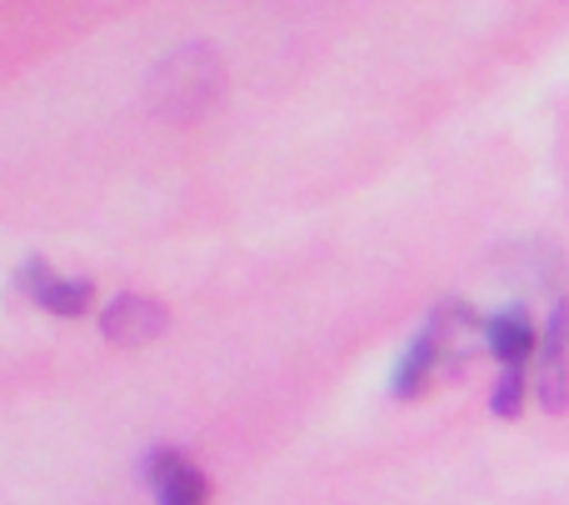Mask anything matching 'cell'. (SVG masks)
<instances>
[{
    "label": "cell",
    "instance_id": "1",
    "mask_svg": "<svg viewBox=\"0 0 569 505\" xmlns=\"http://www.w3.org/2000/svg\"><path fill=\"white\" fill-rule=\"evenodd\" d=\"M156 106L166 116H206V106L220 96V60L206 46H186L180 56H170L166 66H156Z\"/></svg>",
    "mask_w": 569,
    "mask_h": 505
},
{
    "label": "cell",
    "instance_id": "2",
    "mask_svg": "<svg viewBox=\"0 0 569 505\" xmlns=\"http://www.w3.org/2000/svg\"><path fill=\"white\" fill-rule=\"evenodd\" d=\"M535 396L545 410L569 406V296H555L550 320L540 330V356H535Z\"/></svg>",
    "mask_w": 569,
    "mask_h": 505
},
{
    "label": "cell",
    "instance_id": "3",
    "mask_svg": "<svg viewBox=\"0 0 569 505\" xmlns=\"http://www.w3.org/2000/svg\"><path fill=\"white\" fill-rule=\"evenodd\" d=\"M485 350L500 360V370H530L540 356V330H535L530 310L505 306L495 316H485Z\"/></svg>",
    "mask_w": 569,
    "mask_h": 505
},
{
    "label": "cell",
    "instance_id": "4",
    "mask_svg": "<svg viewBox=\"0 0 569 505\" xmlns=\"http://www.w3.org/2000/svg\"><path fill=\"white\" fill-rule=\"evenodd\" d=\"M20 290H26V296L36 300L40 310H50V316H60V320L86 316L90 300H96L90 280L56 276V270L46 266V260H26V266H20Z\"/></svg>",
    "mask_w": 569,
    "mask_h": 505
},
{
    "label": "cell",
    "instance_id": "5",
    "mask_svg": "<svg viewBox=\"0 0 569 505\" xmlns=\"http://www.w3.org/2000/svg\"><path fill=\"white\" fill-rule=\"evenodd\" d=\"M146 476H150V491H156V505H206L210 501L206 476H200V466L186 450H156L146 461Z\"/></svg>",
    "mask_w": 569,
    "mask_h": 505
},
{
    "label": "cell",
    "instance_id": "6",
    "mask_svg": "<svg viewBox=\"0 0 569 505\" xmlns=\"http://www.w3.org/2000/svg\"><path fill=\"white\" fill-rule=\"evenodd\" d=\"M100 330L116 346H150V340L166 330V306L146 296H116L100 310Z\"/></svg>",
    "mask_w": 569,
    "mask_h": 505
},
{
    "label": "cell",
    "instance_id": "7",
    "mask_svg": "<svg viewBox=\"0 0 569 505\" xmlns=\"http://www.w3.org/2000/svg\"><path fill=\"white\" fill-rule=\"evenodd\" d=\"M530 390H535L530 370H500V380H495V396H490V410L500 420H515L525 410V400H530Z\"/></svg>",
    "mask_w": 569,
    "mask_h": 505
}]
</instances>
